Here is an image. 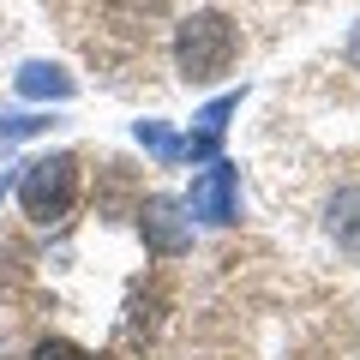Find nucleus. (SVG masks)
Segmentation results:
<instances>
[{
  "mask_svg": "<svg viewBox=\"0 0 360 360\" xmlns=\"http://www.w3.org/2000/svg\"><path fill=\"white\" fill-rule=\"evenodd\" d=\"M234 54H240V25H234L229 13H193V18H180L174 30V66L186 84H205V78L229 72Z\"/></svg>",
  "mask_w": 360,
  "mask_h": 360,
  "instance_id": "nucleus-1",
  "label": "nucleus"
},
{
  "mask_svg": "<svg viewBox=\"0 0 360 360\" xmlns=\"http://www.w3.org/2000/svg\"><path fill=\"white\" fill-rule=\"evenodd\" d=\"M18 198H25V217L30 222H60L78 198V162L66 150L49 156H30L25 174H18Z\"/></svg>",
  "mask_w": 360,
  "mask_h": 360,
  "instance_id": "nucleus-2",
  "label": "nucleus"
},
{
  "mask_svg": "<svg viewBox=\"0 0 360 360\" xmlns=\"http://www.w3.org/2000/svg\"><path fill=\"white\" fill-rule=\"evenodd\" d=\"M139 234H144V246H150L156 258H180L186 246H193V217H186L174 198H144Z\"/></svg>",
  "mask_w": 360,
  "mask_h": 360,
  "instance_id": "nucleus-3",
  "label": "nucleus"
},
{
  "mask_svg": "<svg viewBox=\"0 0 360 360\" xmlns=\"http://www.w3.org/2000/svg\"><path fill=\"white\" fill-rule=\"evenodd\" d=\"M234 186H240V174H234V162H210L205 174L193 180V193H186V205L180 210H193L198 222H234Z\"/></svg>",
  "mask_w": 360,
  "mask_h": 360,
  "instance_id": "nucleus-4",
  "label": "nucleus"
},
{
  "mask_svg": "<svg viewBox=\"0 0 360 360\" xmlns=\"http://www.w3.org/2000/svg\"><path fill=\"white\" fill-rule=\"evenodd\" d=\"M234 108H240V90H229V96L205 103V108H198L193 139H180V156H193V162H210V156H217V144H222V132H229V115H234Z\"/></svg>",
  "mask_w": 360,
  "mask_h": 360,
  "instance_id": "nucleus-5",
  "label": "nucleus"
},
{
  "mask_svg": "<svg viewBox=\"0 0 360 360\" xmlns=\"http://www.w3.org/2000/svg\"><path fill=\"white\" fill-rule=\"evenodd\" d=\"M18 96H30V103H66L72 96V72L66 66H54V60H30V66H18Z\"/></svg>",
  "mask_w": 360,
  "mask_h": 360,
  "instance_id": "nucleus-6",
  "label": "nucleus"
},
{
  "mask_svg": "<svg viewBox=\"0 0 360 360\" xmlns=\"http://www.w3.org/2000/svg\"><path fill=\"white\" fill-rule=\"evenodd\" d=\"M330 234H336V246H348V252L360 258V186H348V193H336L330 198Z\"/></svg>",
  "mask_w": 360,
  "mask_h": 360,
  "instance_id": "nucleus-7",
  "label": "nucleus"
},
{
  "mask_svg": "<svg viewBox=\"0 0 360 360\" xmlns=\"http://www.w3.org/2000/svg\"><path fill=\"white\" fill-rule=\"evenodd\" d=\"M132 139H139L156 162H180V139L162 127V120H139V127H132Z\"/></svg>",
  "mask_w": 360,
  "mask_h": 360,
  "instance_id": "nucleus-8",
  "label": "nucleus"
},
{
  "mask_svg": "<svg viewBox=\"0 0 360 360\" xmlns=\"http://www.w3.org/2000/svg\"><path fill=\"white\" fill-rule=\"evenodd\" d=\"M42 127H49L42 115H0V144H13V139H37Z\"/></svg>",
  "mask_w": 360,
  "mask_h": 360,
  "instance_id": "nucleus-9",
  "label": "nucleus"
},
{
  "mask_svg": "<svg viewBox=\"0 0 360 360\" xmlns=\"http://www.w3.org/2000/svg\"><path fill=\"white\" fill-rule=\"evenodd\" d=\"M30 360H90V354H84L78 342H66V336H42V342H37V354H30Z\"/></svg>",
  "mask_w": 360,
  "mask_h": 360,
  "instance_id": "nucleus-10",
  "label": "nucleus"
},
{
  "mask_svg": "<svg viewBox=\"0 0 360 360\" xmlns=\"http://www.w3.org/2000/svg\"><path fill=\"white\" fill-rule=\"evenodd\" d=\"M6 168H13V162H6V156H0V198H6V186H13V174H6Z\"/></svg>",
  "mask_w": 360,
  "mask_h": 360,
  "instance_id": "nucleus-11",
  "label": "nucleus"
},
{
  "mask_svg": "<svg viewBox=\"0 0 360 360\" xmlns=\"http://www.w3.org/2000/svg\"><path fill=\"white\" fill-rule=\"evenodd\" d=\"M348 60H354V66H360V30H354V42H348Z\"/></svg>",
  "mask_w": 360,
  "mask_h": 360,
  "instance_id": "nucleus-12",
  "label": "nucleus"
}]
</instances>
